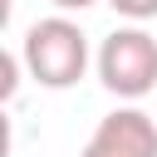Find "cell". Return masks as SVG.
<instances>
[{"label": "cell", "instance_id": "obj_1", "mask_svg": "<svg viewBox=\"0 0 157 157\" xmlns=\"http://www.w3.org/2000/svg\"><path fill=\"white\" fill-rule=\"evenodd\" d=\"M20 59L39 88H74L88 74V34L69 15H44L25 29Z\"/></svg>", "mask_w": 157, "mask_h": 157}, {"label": "cell", "instance_id": "obj_5", "mask_svg": "<svg viewBox=\"0 0 157 157\" xmlns=\"http://www.w3.org/2000/svg\"><path fill=\"white\" fill-rule=\"evenodd\" d=\"M59 15H69V10H88V5H98V0H49Z\"/></svg>", "mask_w": 157, "mask_h": 157}, {"label": "cell", "instance_id": "obj_2", "mask_svg": "<svg viewBox=\"0 0 157 157\" xmlns=\"http://www.w3.org/2000/svg\"><path fill=\"white\" fill-rule=\"evenodd\" d=\"M98 78L108 93L137 103L147 93H157V34L142 25H118L103 44H98Z\"/></svg>", "mask_w": 157, "mask_h": 157}, {"label": "cell", "instance_id": "obj_3", "mask_svg": "<svg viewBox=\"0 0 157 157\" xmlns=\"http://www.w3.org/2000/svg\"><path fill=\"white\" fill-rule=\"evenodd\" d=\"M78 157H157V118L142 108H113L98 118Z\"/></svg>", "mask_w": 157, "mask_h": 157}, {"label": "cell", "instance_id": "obj_4", "mask_svg": "<svg viewBox=\"0 0 157 157\" xmlns=\"http://www.w3.org/2000/svg\"><path fill=\"white\" fill-rule=\"evenodd\" d=\"M103 5H113L128 25H147V20H157V0H103Z\"/></svg>", "mask_w": 157, "mask_h": 157}]
</instances>
